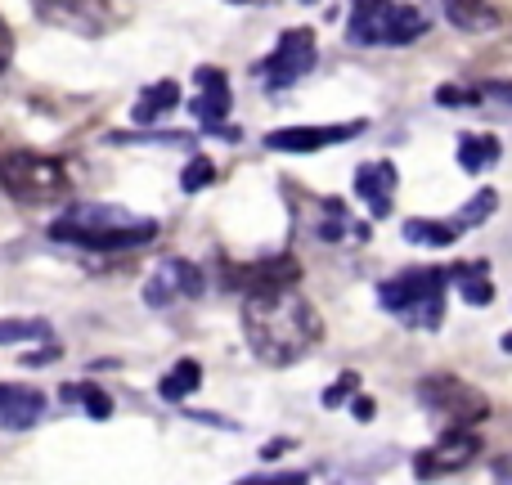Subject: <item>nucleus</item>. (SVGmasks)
Listing matches in <instances>:
<instances>
[{
	"mask_svg": "<svg viewBox=\"0 0 512 485\" xmlns=\"http://www.w3.org/2000/svg\"><path fill=\"white\" fill-rule=\"evenodd\" d=\"M360 387V378H355V373H346L342 382H333V387L324 391V409H337V405H346V400H351V391Z\"/></svg>",
	"mask_w": 512,
	"mask_h": 485,
	"instance_id": "obj_25",
	"label": "nucleus"
},
{
	"mask_svg": "<svg viewBox=\"0 0 512 485\" xmlns=\"http://www.w3.org/2000/svg\"><path fill=\"white\" fill-rule=\"evenodd\" d=\"M490 468H495V485H512V454H504V459H495Z\"/></svg>",
	"mask_w": 512,
	"mask_h": 485,
	"instance_id": "obj_27",
	"label": "nucleus"
},
{
	"mask_svg": "<svg viewBox=\"0 0 512 485\" xmlns=\"http://www.w3.org/2000/svg\"><path fill=\"white\" fill-rule=\"evenodd\" d=\"M5 59H9V27H5V18H0V68H5Z\"/></svg>",
	"mask_w": 512,
	"mask_h": 485,
	"instance_id": "obj_29",
	"label": "nucleus"
},
{
	"mask_svg": "<svg viewBox=\"0 0 512 485\" xmlns=\"http://www.w3.org/2000/svg\"><path fill=\"white\" fill-rule=\"evenodd\" d=\"M194 86H198V95H194V117L207 126V131H221V135H230V140H239V131H225V117H230V77H225L221 68H198L194 72Z\"/></svg>",
	"mask_w": 512,
	"mask_h": 485,
	"instance_id": "obj_12",
	"label": "nucleus"
},
{
	"mask_svg": "<svg viewBox=\"0 0 512 485\" xmlns=\"http://www.w3.org/2000/svg\"><path fill=\"white\" fill-rule=\"evenodd\" d=\"M243 333L265 364L283 369V364H297L315 351L324 337V319L301 297V288H274L243 301Z\"/></svg>",
	"mask_w": 512,
	"mask_h": 485,
	"instance_id": "obj_1",
	"label": "nucleus"
},
{
	"mask_svg": "<svg viewBox=\"0 0 512 485\" xmlns=\"http://www.w3.org/2000/svg\"><path fill=\"white\" fill-rule=\"evenodd\" d=\"M45 414V396L32 387H14V382H5L0 387V432H27V427H36Z\"/></svg>",
	"mask_w": 512,
	"mask_h": 485,
	"instance_id": "obj_14",
	"label": "nucleus"
},
{
	"mask_svg": "<svg viewBox=\"0 0 512 485\" xmlns=\"http://www.w3.org/2000/svg\"><path fill=\"white\" fill-rule=\"evenodd\" d=\"M382 310L409 328H441L445 324V270H405L378 288Z\"/></svg>",
	"mask_w": 512,
	"mask_h": 485,
	"instance_id": "obj_4",
	"label": "nucleus"
},
{
	"mask_svg": "<svg viewBox=\"0 0 512 485\" xmlns=\"http://www.w3.org/2000/svg\"><path fill=\"white\" fill-rule=\"evenodd\" d=\"M189 297H203V270L194 261H180V256H167L149 274V283H144V301L153 310L171 306V301H189Z\"/></svg>",
	"mask_w": 512,
	"mask_h": 485,
	"instance_id": "obj_9",
	"label": "nucleus"
},
{
	"mask_svg": "<svg viewBox=\"0 0 512 485\" xmlns=\"http://www.w3.org/2000/svg\"><path fill=\"white\" fill-rule=\"evenodd\" d=\"M310 68H315V32H310V27H288V32L279 36V45H274L252 72L265 90H288V86H297Z\"/></svg>",
	"mask_w": 512,
	"mask_h": 485,
	"instance_id": "obj_7",
	"label": "nucleus"
},
{
	"mask_svg": "<svg viewBox=\"0 0 512 485\" xmlns=\"http://www.w3.org/2000/svg\"><path fill=\"white\" fill-rule=\"evenodd\" d=\"M0 189L23 207H50L72 194V176L59 158L32 149H14L0 158Z\"/></svg>",
	"mask_w": 512,
	"mask_h": 485,
	"instance_id": "obj_3",
	"label": "nucleus"
},
{
	"mask_svg": "<svg viewBox=\"0 0 512 485\" xmlns=\"http://www.w3.org/2000/svg\"><path fill=\"white\" fill-rule=\"evenodd\" d=\"M477 454H481L477 427H445L414 459V472H418V481H436V477H445V472H459V468H468V463H477Z\"/></svg>",
	"mask_w": 512,
	"mask_h": 485,
	"instance_id": "obj_8",
	"label": "nucleus"
},
{
	"mask_svg": "<svg viewBox=\"0 0 512 485\" xmlns=\"http://www.w3.org/2000/svg\"><path fill=\"white\" fill-rule=\"evenodd\" d=\"M400 234L418 247H450L454 239H459V225L454 221H405Z\"/></svg>",
	"mask_w": 512,
	"mask_h": 485,
	"instance_id": "obj_19",
	"label": "nucleus"
},
{
	"mask_svg": "<svg viewBox=\"0 0 512 485\" xmlns=\"http://www.w3.org/2000/svg\"><path fill=\"white\" fill-rule=\"evenodd\" d=\"M355 194L364 198V207H369L373 221L391 216V198H396V167H391V162H364V167L355 171Z\"/></svg>",
	"mask_w": 512,
	"mask_h": 485,
	"instance_id": "obj_13",
	"label": "nucleus"
},
{
	"mask_svg": "<svg viewBox=\"0 0 512 485\" xmlns=\"http://www.w3.org/2000/svg\"><path fill=\"white\" fill-rule=\"evenodd\" d=\"M63 405H81L90 418H108V414H113V400H108L99 387H86V382H77V387H63Z\"/></svg>",
	"mask_w": 512,
	"mask_h": 485,
	"instance_id": "obj_20",
	"label": "nucleus"
},
{
	"mask_svg": "<svg viewBox=\"0 0 512 485\" xmlns=\"http://www.w3.org/2000/svg\"><path fill=\"white\" fill-rule=\"evenodd\" d=\"M373 414H378V409H373V400H355V418H373Z\"/></svg>",
	"mask_w": 512,
	"mask_h": 485,
	"instance_id": "obj_30",
	"label": "nucleus"
},
{
	"mask_svg": "<svg viewBox=\"0 0 512 485\" xmlns=\"http://www.w3.org/2000/svg\"><path fill=\"white\" fill-rule=\"evenodd\" d=\"M427 32L423 5H355L346 18V41L351 45H414Z\"/></svg>",
	"mask_w": 512,
	"mask_h": 485,
	"instance_id": "obj_5",
	"label": "nucleus"
},
{
	"mask_svg": "<svg viewBox=\"0 0 512 485\" xmlns=\"http://www.w3.org/2000/svg\"><path fill=\"white\" fill-rule=\"evenodd\" d=\"M301 283V265L292 256H270V261H252V265H225V288L234 292H274V288H297Z\"/></svg>",
	"mask_w": 512,
	"mask_h": 485,
	"instance_id": "obj_10",
	"label": "nucleus"
},
{
	"mask_svg": "<svg viewBox=\"0 0 512 485\" xmlns=\"http://www.w3.org/2000/svg\"><path fill=\"white\" fill-rule=\"evenodd\" d=\"M445 18L459 23L463 32H481V27H490L499 18V9L495 5H459V0H454V5H445Z\"/></svg>",
	"mask_w": 512,
	"mask_h": 485,
	"instance_id": "obj_21",
	"label": "nucleus"
},
{
	"mask_svg": "<svg viewBox=\"0 0 512 485\" xmlns=\"http://www.w3.org/2000/svg\"><path fill=\"white\" fill-rule=\"evenodd\" d=\"M198 382H203V364H198V360H180L176 369L158 382V396L171 400V405H180L185 396H194V391H198Z\"/></svg>",
	"mask_w": 512,
	"mask_h": 485,
	"instance_id": "obj_18",
	"label": "nucleus"
},
{
	"mask_svg": "<svg viewBox=\"0 0 512 485\" xmlns=\"http://www.w3.org/2000/svg\"><path fill=\"white\" fill-rule=\"evenodd\" d=\"M499 140L495 135H477V131H468V135H459V167L463 171H472V176H481V171H490L499 162Z\"/></svg>",
	"mask_w": 512,
	"mask_h": 485,
	"instance_id": "obj_17",
	"label": "nucleus"
},
{
	"mask_svg": "<svg viewBox=\"0 0 512 485\" xmlns=\"http://www.w3.org/2000/svg\"><path fill=\"white\" fill-rule=\"evenodd\" d=\"M54 243L86 247V252H126V247H144L158 239V221L126 212V207H68L59 221L50 225Z\"/></svg>",
	"mask_w": 512,
	"mask_h": 485,
	"instance_id": "obj_2",
	"label": "nucleus"
},
{
	"mask_svg": "<svg viewBox=\"0 0 512 485\" xmlns=\"http://www.w3.org/2000/svg\"><path fill=\"white\" fill-rule=\"evenodd\" d=\"M418 400H423L427 414H436L450 427H477L490 414V400L463 378H450V373H432V378L418 382Z\"/></svg>",
	"mask_w": 512,
	"mask_h": 485,
	"instance_id": "obj_6",
	"label": "nucleus"
},
{
	"mask_svg": "<svg viewBox=\"0 0 512 485\" xmlns=\"http://www.w3.org/2000/svg\"><path fill=\"white\" fill-rule=\"evenodd\" d=\"M445 283H459V297L468 306H490L495 301V283H490V265L486 261H459L445 270Z\"/></svg>",
	"mask_w": 512,
	"mask_h": 485,
	"instance_id": "obj_15",
	"label": "nucleus"
},
{
	"mask_svg": "<svg viewBox=\"0 0 512 485\" xmlns=\"http://www.w3.org/2000/svg\"><path fill=\"white\" fill-rule=\"evenodd\" d=\"M36 337H50L41 319H0V342H36Z\"/></svg>",
	"mask_w": 512,
	"mask_h": 485,
	"instance_id": "obj_23",
	"label": "nucleus"
},
{
	"mask_svg": "<svg viewBox=\"0 0 512 485\" xmlns=\"http://www.w3.org/2000/svg\"><path fill=\"white\" fill-rule=\"evenodd\" d=\"M243 485H306V477L301 472H274V477H252Z\"/></svg>",
	"mask_w": 512,
	"mask_h": 485,
	"instance_id": "obj_26",
	"label": "nucleus"
},
{
	"mask_svg": "<svg viewBox=\"0 0 512 485\" xmlns=\"http://www.w3.org/2000/svg\"><path fill=\"white\" fill-rule=\"evenodd\" d=\"M495 207H499V194H495V189H481V194L459 212V221H454V225H459V230L481 225V221H490V216H495Z\"/></svg>",
	"mask_w": 512,
	"mask_h": 485,
	"instance_id": "obj_22",
	"label": "nucleus"
},
{
	"mask_svg": "<svg viewBox=\"0 0 512 485\" xmlns=\"http://www.w3.org/2000/svg\"><path fill=\"white\" fill-rule=\"evenodd\" d=\"M216 180V167H212V158H189V167H185V176H180V189L185 194H198V189H207Z\"/></svg>",
	"mask_w": 512,
	"mask_h": 485,
	"instance_id": "obj_24",
	"label": "nucleus"
},
{
	"mask_svg": "<svg viewBox=\"0 0 512 485\" xmlns=\"http://www.w3.org/2000/svg\"><path fill=\"white\" fill-rule=\"evenodd\" d=\"M176 104H180L176 81H153V86H144L140 99H135V122L153 126V122H162L167 113H176Z\"/></svg>",
	"mask_w": 512,
	"mask_h": 485,
	"instance_id": "obj_16",
	"label": "nucleus"
},
{
	"mask_svg": "<svg viewBox=\"0 0 512 485\" xmlns=\"http://www.w3.org/2000/svg\"><path fill=\"white\" fill-rule=\"evenodd\" d=\"M504 351H512V333H504Z\"/></svg>",
	"mask_w": 512,
	"mask_h": 485,
	"instance_id": "obj_31",
	"label": "nucleus"
},
{
	"mask_svg": "<svg viewBox=\"0 0 512 485\" xmlns=\"http://www.w3.org/2000/svg\"><path fill=\"white\" fill-rule=\"evenodd\" d=\"M364 135V122H342V126H283V131L265 135V149L274 153H319L328 144H346Z\"/></svg>",
	"mask_w": 512,
	"mask_h": 485,
	"instance_id": "obj_11",
	"label": "nucleus"
},
{
	"mask_svg": "<svg viewBox=\"0 0 512 485\" xmlns=\"http://www.w3.org/2000/svg\"><path fill=\"white\" fill-rule=\"evenodd\" d=\"M54 355H59V346H41L36 355H23V364H27V369H32V364H50Z\"/></svg>",
	"mask_w": 512,
	"mask_h": 485,
	"instance_id": "obj_28",
	"label": "nucleus"
}]
</instances>
